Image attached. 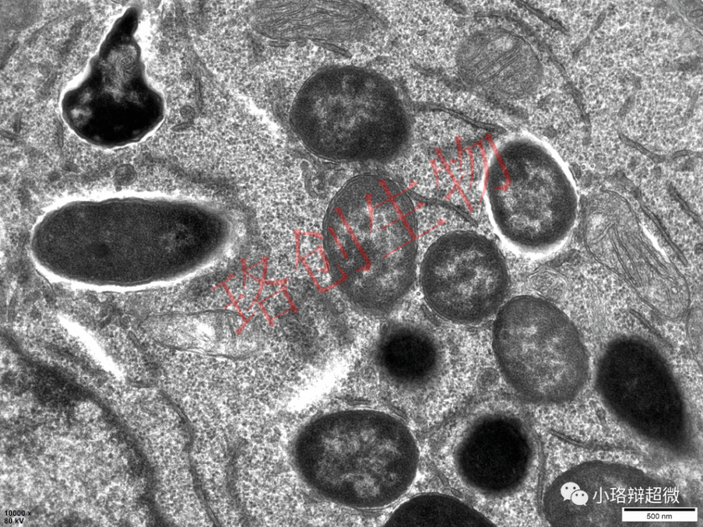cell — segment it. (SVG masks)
<instances>
[{
  "label": "cell",
  "mask_w": 703,
  "mask_h": 527,
  "mask_svg": "<svg viewBox=\"0 0 703 527\" xmlns=\"http://www.w3.org/2000/svg\"><path fill=\"white\" fill-rule=\"evenodd\" d=\"M209 235L207 215L192 198L126 191L56 203L34 224L30 248L51 275L122 285L164 275L178 260L185 264Z\"/></svg>",
  "instance_id": "cell-1"
},
{
  "label": "cell",
  "mask_w": 703,
  "mask_h": 527,
  "mask_svg": "<svg viewBox=\"0 0 703 527\" xmlns=\"http://www.w3.org/2000/svg\"><path fill=\"white\" fill-rule=\"evenodd\" d=\"M323 233L331 281L354 307L380 316L401 303L416 277L418 231L397 182L373 174L349 180L330 204Z\"/></svg>",
  "instance_id": "cell-2"
},
{
  "label": "cell",
  "mask_w": 703,
  "mask_h": 527,
  "mask_svg": "<svg viewBox=\"0 0 703 527\" xmlns=\"http://www.w3.org/2000/svg\"><path fill=\"white\" fill-rule=\"evenodd\" d=\"M299 477L338 505L372 510L395 503L413 483L419 452L406 424L389 412L346 408L312 418L292 449Z\"/></svg>",
  "instance_id": "cell-3"
},
{
  "label": "cell",
  "mask_w": 703,
  "mask_h": 527,
  "mask_svg": "<svg viewBox=\"0 0 703 527\" xmlns=\"http://www.w3.org/2000/svg\"><path fill=\"white\" fill-rule=\"evenodd\" d=\"M302 78L289 124L314 155L335 162L387 163L406 148L411 124L392 83L354 61H328Z\"/></svg>",
  "instance_id": "cell-4"
},
{
  "label": "cell",
  "mask_w": 703,
  "mask_h": 527,
  "mask_svg": "<svg viewBox=\"0 0 703 527\" xmlns=\"http://www.w3.org/2000/svg\"><path fill=\"white\" fill-rule=\"evenodd\" d=\"M483 187L492 226L514 252L542 258L566 241L577 194L571 173L540 138L520 132L500 139L489 154Z\"/></svg>",
  "instance_id": "cell-5"
},
{
  "label": "cell",
  "mask_w": 703,
  "mask_h": 527,
  "mask_svg": "<svg viewBox=\"0 0 703 527\" xmlns=\"http://www.w3.org/2000/svg\"><path fill=\"white\" fill-rule=\"evenodd\" d=\"M137 19L119 16L81 73L63 91L67 127L86 143L119 149L149 137L161 124L164 104L148 82L135 34Z\"/></svg>",
  "instance_id": "cell-6"
},
{
  "label": "cell",
  "mask_w": 703,
  "mask_h": 527,
  "mask_svg": "<svg viewBox=\"0 0 703 527\" xmlns=\"http://www.w3.org/2000/svg\"><path fill=\"white\" fill-rule=\"evenodd\" d=\"M492 347L505 380L534 403L566 397L588 364L581 338L569 318L532 295L516 296L500 309Z\"/></svg>",
  "instance_id": "cell-7"
},
{
  "label": "cell",
  "mask_w": 703,
  "mask_h": 527,
  "mask_svg": "<svg viewBox=\"0 0 703 527\" xmlns=\"http://www.w3.org/2000/svg\"><path fill=\"white\" fill-rule=\"evenodd\" d=\"M419 281L435 314L456 324L474 325L500 307L509 277L495 242L477 231L455 229L440 234L428 247Z\"/></svg>",
  "instance_id": "cell-8"
},
{
  "label": "cell",
  "mask_w": 703,
  "mask_h": 527,
  "mask_svg": "<svg viewBox=\"0 0 703 527\" xmlns=\"http://www.w3.org/2000/svg\"><path fill=\"white\" fill-rule=\"evenodd\" d=\"M527 425L507 412L476 417L463 431L454 454L459 477L481 494H512L525 483L535 456Z\"/></svg>",
  "instance_id": "cell-9"
},
{
  "label": "cell",
  "mask_w": 703,
  "mask_h": 527,
  "mask_svg": "<svg viewBox=\"0 0 703 527\" xmlns=\"http://www.w3.org/2000/svg\"><path fill=\"white\" fill-rule=\"evenodd\" d=\"M463 83L488 96L518 100L533 95L542 79V67L532 46L507 29H478L465 37L456 53Z\"/></svg>",
  "instance_id": "cell-10"
},
{
  "label": "cell",
  "mask_w": 703,
  "mask_h": 527,
  "mask_svg": "<svg viewBox=\"0 0 703 527\" xmlns=\"http://www.w3.org/2000/svg\"><path fill=\"white\" fill-rule=\"evenodd\" d=\"M376 362L382 378L397 390H420L436 377L441 364L436 338L413 323L393 325L382 335Z\"/></svg>",
  "instance_id": "cell-11"
},
{
  "label": "cell",
  "mask_w": 703,
  "mask_h": 527,
  "mask_svg": "<svg viewBox=\"0 0 703 527\" xmlns=\"http://www.w3.org/2000/svg\"><path fill=\"white\" fill-rule=\"evenodd\" d=\"M386 526H492L486 516L452 495L438 493L417 495L398 505Z\"/></svg>",
  "instance_id": "cell-12"
}]
</instances>
